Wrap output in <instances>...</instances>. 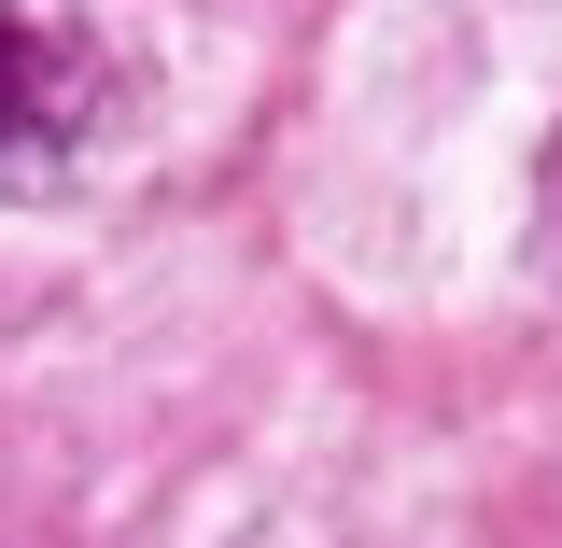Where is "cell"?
<instances>
[{
	"label": "cell",
	"instance_id": "7a4b0ae2",
	"mask_svg": "<svg viewBox=\"0 0 562 548\" xmlns=\"http://www.w3.org/2000/svg\"><path fill=\"white\" fill-rule=\"evenodd\" d=\"M549 254H562V155H549Z\"/></svg>",
	"mask_w": 562,
	"mask_h": 548
},
{
	"label": "cell",
	"instance_id": "6da1fadb",
	"mask_svg": "<svg viewBox=\"0 0 562 548\" xmlns=\"http://www.w3.org/2000/svg\"><path fill=\"white\" fill-rule=\"evenodd\" d=\"M127 99H140V57L99 14H0V198L70 183L127 127Z\"/></svg>",
	"mask_w": 562,
	"mask_h": 548
}]
</instances>
